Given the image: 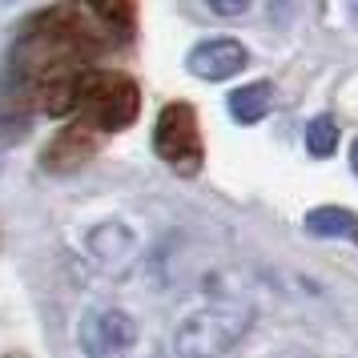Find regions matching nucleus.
I'll return each mask as SVG.
<instances>
[{"instance_id": "nucleus-11", "label": "nucleus", "mask_w": 358, "mask_h": 358, "mask_svg": "<svg viewBox=\"0 0 358 358\" xmlns=\"http://www.w3.org/2000/svg\"><path fill=\"white\" fill-rule=\"evenodd\" d=\"M245 4L250 0H210V8L222 13V17H238V13H245Z\"/></svg>"}, {"instance_id": "nucleus-13", "label": "nucleus", "mask_w": 358, "mask_h": 358, "mask_svg": "<svg viewBox=\"0 0 358 358\" xmlns=\"http://www.w3.org/2000/svg\"><path fill=\"white\" fill-rule=\"evenodd\" d=\"M346 4H350V13H355V17H358V0H346Z\"/></svg>"}, {"instance_id": "nucleus-7", "label": "nucleus", "mask_w": 358, "mask_h": 358, "mask_svg": "<svg viewBox=\"0 0 358 358\" xmlns=\"http://www.w3.org/2000/svg\"><path fill=\"white\" fill-rule=\"evenodd\" d=\"M270 105H274V85L270 81H254V85H245V89H238V93H229V113L242 125L262 121V117L270 113Z\"/></svg>"}, {"instance_id": "nucleus-14", "label": "nucleus", "mask_w": 358, "mask_h": 358, "mask_svg": "<svg viewBox=\"0 0 358 358\" xmlns=\"http://www.w3.org/2000/svg\"><path fill=\"white\" fill-rule=\"evenodd\" d=\"M0 4H8V0H0Z\"/></svg>"}, {"instance_id": "nucleus-1", "label": "nucleus", "mask_w": 358, "mask_h": 358, "mask_svg": "<svg viewBox=\"0 0 358 358\" xmlns=\"http://www.w3.org/2000/svg\"><path fill=\"white\" fill-rule=\"evenodd\" d=\"M141 109V93L129 77H109V73H93L81 93V121H89L97 133H117L129 129Z\"/></svg>"}, {"instance_id": "nucleus-3", "label": "nucleus", "mask_w": 358, "mask_h": 358, "mask_svg": "<svg viewBox=\"0 0 358 358\" xmlns=\"http://www.w3.org/2000/svg\"><path fill=\"white\" fill-rule=\"evenodd\" d=\"M245 318L242 310H206L178 330L173 338V350L181 355H217V350H229L234 342L245 334Z\"/></svg>"}, {"instance_id": "nucleus-12", "label": "nucleus", "mask_w": 358, "mask_h": 358, "mask_svg": "<svg viewBox=\"0 0 358 358\" xmlns=\"http://www.w3.org/2000/svg\"><path fill=\"white\" fill-rule=\"evenodd\" d=\"M350 165H355V173H358V141L350 145Z\"/></svg>"}, {"instance_id": "nucleus-10", "label": "nucleus", "mask_w": 358, "mask_h": 358, "mask_svg": "<svg viewBox=\"0 0 358 358\" xmlns=\"http://www.w3.org/2000/svg\"><path fill=\"white\" fill-rule=\"evenodd\" d=\"M89 8L109 29H117V33H129L133 29V0H89Z\"/></svg>"}, {"instance_id": "nucleus-4", "label": "nucleus", "mask_w": 358, "mask_h": 358, "mask_svg": "<svg viewBox=\"0 0 358 358\" xmlns=\"http://www.w3.org/2000/svg\"><path fill=\"white\" fill-rule=\"evenodd\" d=\"M238 69H245V45L234 41V36L201 41V45L189 52V73L201 77V81H226Z\"/></svg>"}, {"instance_id": "nucleus-6", "label": "nucleus", "mask_w": 358, "mask_h": 358, "mask_svg": "<svg viewBox=\"0 0 358 358\" xmlns=\"http://www.w3.org/2000/svg\"><path fill=\"white\" fill-rule=\"evenodd\" d=\"M93 149H97V129H93L89 121H81V125L65 129L49 145L45 165H49V169H73V165H85V157H89Z\"/></svg>"}, {"instance_id": "nucleus-2", "label": "nucleus", "mask_w": 358, "mask_h": 358, "mask_svg": "<svg viewBox=\"0 0 358 358\" xmlns=\"http://www.w3.org/2000/svg\"><path fill=\"white\" fill-rule=\"evenodd\" d=\"M153 149L157 157L169 162L178 173H197L201 169V133H197V117L189 105H165L157 117V133H153Z\"/></svg>"}, {"instance_id": "nucleus-9", "label": "nucleus", "mask_w": 358, "mask_h": 358, "mask_svg": "<svg viewBox=\"0 0 358 358\" xmlns=\"http://www.w3.org/2000/svg\"><path fill=\"white\" fill-rule=\"evenodd\" d=\"M306 149H310V157H330L338 149V125L330 117H314L306 129Z\"/></svg>"}, {"instance_id": "nucleus-5", "label": "nucleus", "mask_w": 358, "mask_h": 358, "mask_svg": "<svg viewBox=\"0 0 358 358\" xmlns=\"http://www.w3.org/2000/svg\"><path fill=\"white\" fill-rule=\"evenodd\" d=\"M133 338H137V330L125 314H117V310H105V314H93L81 330V346L85 350H93V355H117V350H129Z\"/></svg>"}, {"instance_id": "nucleus-8", "label": "nucleus", "mask_w": 358, "mask_h": 358, "mask_svg": "<svg viewBox=\"0 0 358 358\" xmlns=\"http://www.w3.org/2000/svg\"><path fill=\"white\" fill-rule=\"evenodd\" d=\"M306 229L314 238H358V213L342 206H318L306 213Z\"/></svg>"}]
</instances>
